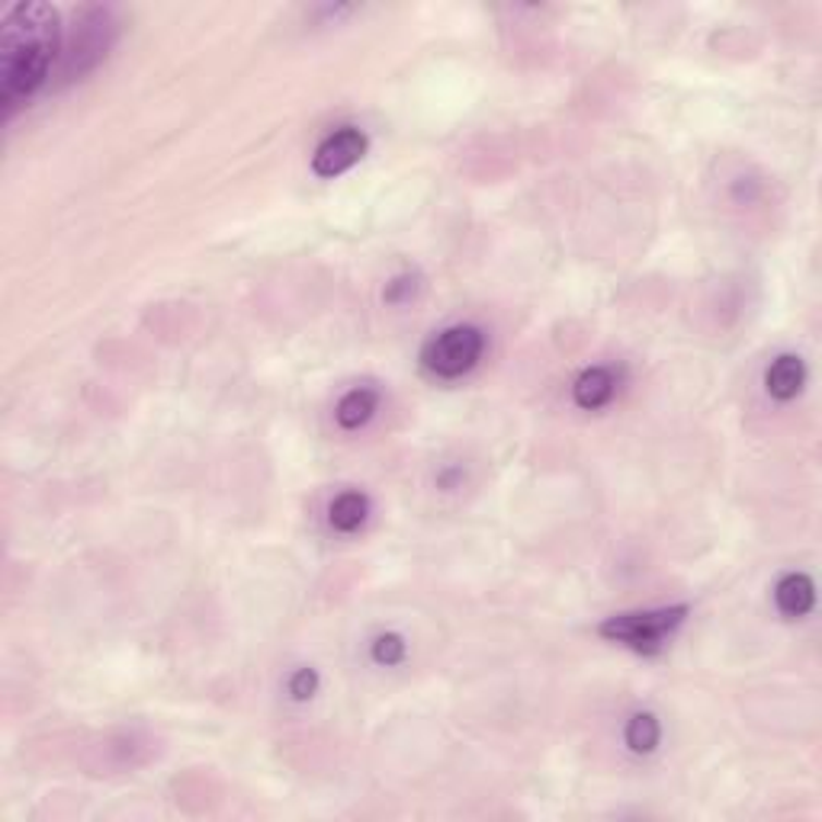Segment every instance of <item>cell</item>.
<instances>
[{"label":"cell","mask_w":822,"mask_h":822,"mask_svg":"<svg viewBox=\"0 0 822 822\" xmlns=\"http://www.w3.org/2000/svg\"><path fill=\"white\" fill-rule=\"evenodd\" d=\"M61 52L59 10L26 0L7 10L0 23V107L3 119L16 113L52 74Z\"/></svg>","instance_id":"6da1fadb"},{"label":"cell","mask_w":822,"mask_h":822,"mask_svg":"<svg viewBox=\"0 0 822 822\" xmlns=\"http://www.w3.org/2000/svg\"><path fill=\"white\" fill-rule=\"evenodd\" d=\"M691 607L688 604H672V607H655V611H633V614H617L607 617L597 633L611 643L633 649L640 655H655L665 646V640L688 620Z\"/></svg>","instance_id":"7a4b0ae2"},{"label":"cell","mask_w":822,"mask_h":822,"mask_svg":"<svg viewBox=\"0 0 822 822\" xmlns=\"http://www.w3.org/2000/svg\"><path fill=\"white\" fill-rule=\"evenodd\" d=\"M482 351H485V335L475 325H457V328L440 331L424 348L421 363L427 373H434L440 379H457L479 363Z\"/></svg>","instance_id":"3957f363"},{"label":"cell","mask_w":822,"mask_h":822,"mask_svg":"<svg viewBox=\"0 0 822 822\" xmlns=\"http://www.w3.org/2000/svg\"><path fill=\"white\" fill-rule=\"evenodd\" d=\"M113 43V20H110V10H84L81 20L74 23V36L71 43L64 46L61 52V77L64 81H74L81 77L84 71H90L97 61L107 56Z\"/></svg>","instance_id":"277c9868"},{"label":"cell","mask_w":822,"mask_h":822,"mask_svg":"<svg viewBox=\"0 0 822 822\" xmlns=\"http://www.w3.org/2000/svg\"><path fill=\"white\" fill-rule=\"evenodd\" d=\"M366 145H370V138H366L360 129L344 125V129H338L335 135H328V138L315 148V155H312V171L318 177L344 174V171H351L353 165L366 155Z\"/></svg>","instance_id":"5b68a950"},{"label":"cell","mask_w":822,"mask_h":822,"mask_svg":"<svg viewBox=\"0 0 822 822\" xmlns=\"http://www.w3.org/2000/svg\"><path fill=\"white\" fill-rule=\"evenodd\" d=\"M803 383H807V366H803V360L794 356V353H781V356L767 366V373H764L767 396L777 399V402L797 399V392L803 389Z\"/></svg>","instance_id":"8992f818"},{"label":"cell","mask_w":822,"mask_h":822,"mask_svg":"<svg viewBox=\"0 0 822 822\" xmlns=\"http://www.w3.org/2000/svg\"><path fill=\"white\" fill-rule=\"evenodd\" d=\"M774 601H777V611L784 617H803L813 611V601H817V588H813V579L803 576V572H790L784 576L777 588H774Z\"/></svg>","instance_id":"52a82bcc"},{"label":"cell","mask_w":822,"mask_h":822,"mask_svg":"<svg viewBox=\"0 0 822 822\" xmlns=\"http://www.w3.org/2000/svg\"><path fill=\"white\" fill-rule=\"evenodd\" d=\"M614 392H617V379H614V373L607 366H591V370H585L576 379V389H572L576 406L585 411L604 409L614 399Z\"/></svg>","instance_id":"ba28073f"},{"label":"cell","mask_w":822,"mask_h":822,"mask_svg":"<svg viewBox=\"0 0 822 822\" xmlns=\"http://www.w3.org/2000/svg\"><path fill=\"white\" fill-rule=\"evenodd\" d=\"M376 406H379V396H376L373 389L360 386V389H351V392L338 402L335 418H338V424H341L344 431H356V427H363V424L373 418Z\"/></svg>","instance_id":"9c48e42d"},{"label":"cell","mask_w":822,"mask_h":822,"mask_svg":"<svg viewBox=\"0 0 822 822\" xmlns=\"http://www.w3.org/2000/svg\"><path fill=\"white\" fill-rule=\"evenodd\" d=\"M366 515H370V501H366V495H360V492H344V495H338V498L331 501V508H328L331 528L341 530V533H353V530L363 528Z\"/></svg>","instance_id":"30bf717a"},{"label":"cell","mask_w":822,"mask_h":822,"mask_svg":"<svg viewBox=\"0 0 822 822\" xmlns=\"http://www.w3.org/2000/svg\"><path fill=\"white\" fill-rule=\"evenodd\" d=\"M624 739H627L630 752L649 755V752H655V746H658V739H662V726H658V720H655L652 713H637V716L627 723Z\"/></svg>","instance_id":"8fae6325"},{"label":"cell","mask_w":822,"mask_h":822,"mask_svg":"<svg viewBox=\"0 0 822 822\" xmlns=\"http://www.w3.org/2000/svg\"><path fill=\"white\" fill-rule=\"evenodd\" d=\"M406 640L399 637V633H383V637H376V643H373V662L376 665H399L402 658H406Z\"/></svg>","instance_id":"7c38bea8"},{"label":"cell","mask_w":822,"mask_h":822,"mask_svg":"<svg viewBox=\"0 0 822 822\" xmlns=\"http://www.w3.org/2000/svg\"><path fill=\"white\" fill-rule=\"evenodd\" d=\"M315 691H318V675H315V668H299L293 678H290V694H293V701H309Z\"/></svg>","instance_id":"4fadbf2b"}]
</instances>
